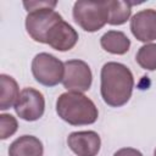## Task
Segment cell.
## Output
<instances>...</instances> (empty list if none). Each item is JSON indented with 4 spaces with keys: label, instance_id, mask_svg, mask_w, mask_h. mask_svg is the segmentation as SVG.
Here are the masks:
<instances>
[{
    "label": "cell",
    "instance_id": "1",
    "mask_svg": "<svg viewBox=\"0 0 156 156\" xmlns=\"http://www.w3.org/2000/svg\"><path fill=\"white\" fill-rule=\"evenodd\" d=\"M101 98L111 107L126 105L133 93L134 77L132 71L119 62H106L100 73Z\"/></svg>",
    "mask_w": 156,
    "mask_h": 156
},
{
    "label": "cell",
    "instance_id": "2",
    "mask_svg": "<svg viewBox=\"0 0 156 156\" xmlns=\"http://www.w3.org/2000/svg\"><path fill=\"white\" fill-rule=\"evenodd\" d=\"M56 112L71 126H87L96 122L99 111L95 104L83 93L67 91L56 101Z\"/></svg>",
    "mask_w": 156,
    "mask_h": 156
},
{
    "label": "cell",
    "instance_id": "3",
    "mask_svg": "<svg viewBox=\"0 0 156 156\" xmlns=\"http://www.w3.org/2000/svg\"><path fill=\"white\" fill-rule=\"evenodd\" d=\"M73 18L85 32H96L108 22L107 4L106 1H76L73 6Z\"/></svg>",
    "mask_w": 156,
    "mask_h": 156
},
{
    "label": "cell",
    "instance_id": "4",
    "mask_svg": "<svg viewBox=\"0 0 156 156\" xmlns=\"http://www.w3.org/2000/svg\"><path fill=\"white\" fill-rule=\"evenodd\" d=\"M32 73L41 85L55 87L63 79L65 65L51 54L39 52L32 61Z\"/></svg>",
    "mask_w": 156,
    "mask_h": 156
},
{
    "label": "cell",
    "instance_id": "5",
    "mask_svg": "<svg viewBox=\"0 0 156 156\" xmlns=\"http://www.w3.org/2000/svg\"><path fill=\"white\" fill-rule=\"evenodd\" d=\"M54 9L55 6H44L28 11L26 17V29L34 41L45 44V37L50 28L58 21L63 20Z\"/></svg>",
    "mask_w": 156,
    "mask_h": 156
},
{
    "label": "cell",
    "instance_id": "6",
    "mask_svg": "<svg viewBox=\"0 0 156 156\" xmlns=\"http://www.w3.org/2000/svg\"><path fill=\"white\" fill-rule=\"evenodd\" d=\"M65 73L62 84L68 91L84 93L91 87L93 73L89 65L82 60H68L63 62Z\"/></svg>",
    "mask_w": 156,
    "mask_h": 156
},
{
    "label": "cell",
    "instance_id": "7",
    "mask_svg": "<svg viewBox=\"0 0 156 156\" xmlns=\"http://www.w3.org/2000/svg\"><path fill=\"white\" fill-rule=\"evenodd\" d=\"M13 108L20 118L28 122L37 121L45 111L44 95L34 88H24L21 90Z\"/></svg>",
    "mask_w": 156,
    "mask_h": 156
},
{
    "label": "cell",
    "instance_id": "8",
    "mask_svg": "<svg viewBox=\"0 0 156 156\" xmlns=\"http://www.w3.org/2000/svg\"><path fill=\"white\" fill-rule=\"evenodd\" d=\"M77 41L78 33L63 20L55 23L45 37V44L57 51H68L77 44Z\"/></svg>",
    "mask_w": 156,
    "mask_h": 156
},
{
    "label": "cell",
    "instance_id": "9",
    "mask_svg": "<svg viewBox=\"0 0 156 156\" xmlns=\"http://www.w3.org/2000/svg\"><path fill=\"white\" fill-rule=\"evenodd\" d=\"M67 144L77 156H96L100 151L101 139L94 130L72 132L67 138Z\"/></svg>",
    "mask_w": 156,
    "mask_h": 156
},
{
    "label": "cell",
    "instance_id": "10",
    "mask_svg": "<svg viewBox=\"0 0 156 156\" xmlns=\"http://www.w3.org/2000/svg\"><path fill=\"white\" fill-rule=\"evenodd\" d=\"M130 30L139 41L156 40V10L146 9L136 12L130 20Z\"/></svg>",
    "mask_w": 156,
    "mask_h": 156
},
{
    "label": "cell",
    "instance_id": "11",
    "mask_svg": "<svg viewBox=\"0 0 156 156\" xmlns=\"http://www.w3.org/2000/svg\"><path fill=\"white\" fill-rule=\"evenodd\" d=\"M43 143L34 135H22L9 147V156H43Z\"/></svg>",
    "mask_w": 156,
    "mask_h": 156
},
{
    "label": "cell",
    "instance_id": "12",
    "mask_svg": "<svg viewBox=\"0 0 156 156\" xmlns=\"http://www.w3.org/2000/svg\"><path fill=\"white\" fill-rule=\"evenodd\" d=\"M101 48L115 55H124L130 48L129 38L121 30H108L100 38Z\"/></svg>",
    "mask_w": 156,
    "mask_h": 156
},
{
    "label": "cell",
    "instance_id": "13",
    "mask_svg": "<svg viewBox=\"0 0 156 156\" xmlns=\"http://www.w3.org/2000/svg\"><path fill=\"white\" fill-rule=\"evenodd\" d=\"M0 85H1L0 110L5 111V110L15 106L21 91L18 89V84L15 80V78L9 74H5V73L0 74Z\"/></svg>",
    "mask_w": 156,
    "mask_h": 156
},
{
    "label": "cell",
    "instance_id": "14",
    "mask_svg": "<svg viewBox=\"0 0 156 156\" xmlns=\"http://www.w3.org/2000/svg\"><path fill=\"white\" fill-rule=\"evenodd\" d=\"M106 4L108 9V24L121 26L129 20L133 2L123 0H107Z\"/></svg>",
    "mask_w": 156,
    "mask_h": 156
},
{
    "label": "cell",
    "instance_id": "15",
    "mask_svg": "<svg viewBox=\"0 0 156 156\" xmlns=\"http://www.w3.org/2000/svg\"><path fill=\"white\" fill-rule=\"evenodd\" d=\"M135 60L138 65L146 71L156 69V43H149L139 48Z\"/></svg>",
    "mask_w": 156,
    "mask_h": 156
},
{
    "label": "cell",
    "instance_id": "16",
    "mask_svg": "<svg viewBox=\"0 0 156 156\" xmlns=\"http://www.w3.org/2000/svg\"><path fill=\"white\" fill-rule=\"evenodd\" d=\"M18 123L17 119L9 113H1L0 115V139L5 140L9 136L13 135L17 132Z\"/></svg>",
    "mask_w": 156,
    "mask_h": 156
},
{
    "label": "cell",
    "instance_id": "17",
    "mask_svg": "<svg viewBox=\"0 0 156 156\" xmlns=\"http://www.w3.org/2000/svg\"><path fill=\"white\" fill-rule=\"evenodd\" d=\"M57 2L56 1H24L23 6L26 7L27 11H30L33 9H38V7H44V6H56Z\"/></svg>",
    "mask_w": 156,
    "mask_h": 156
},
{
    "label": "cell",
    "instance_id": "18",
    "mask_svg": "<svg viewBox=\"0 0 156 156\" xmlns=\"http://www.w3.org/2000/svg\"><path fill=\"white\" fill-rule=\"evenodd\" d=\"M113 156H144L139 150L133 149V147H122L117 150Z\"/></svg>",
    "mask_w": 156,
    "mask_h": 156
},
{
    "label": "cell",
    "instance_id": "19",
    "mask_svg": "<svg viewBox=\"0 0 156 156\" xmlns=\"http://www.w3.org/2000/svg\"><path fill=\"white\" fill-rule=\"evenodd\" d=\"M154 156H156V149H155V151H154Z\"/></svg>",
    "mask_w": 156,
    "mask_h": 156
}]
</instances>
